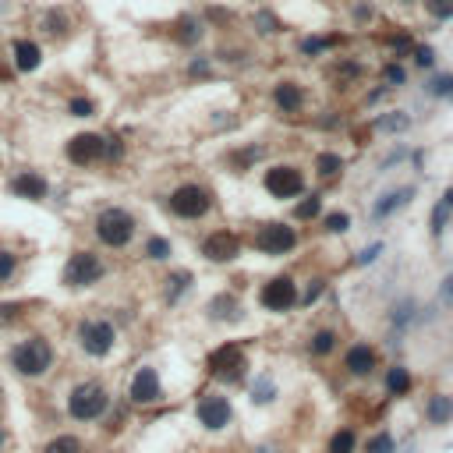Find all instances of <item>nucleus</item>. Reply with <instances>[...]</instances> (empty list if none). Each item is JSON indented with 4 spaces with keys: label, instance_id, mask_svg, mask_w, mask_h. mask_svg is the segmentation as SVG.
I'll return each instance as SVG.
<instances>
[{
    "label": "nucleus",
    "instance_id": "412c9836",
    "mask_svg": "<svg viewBox=\"0 0 453 453\" xmlns=\"http://www.w3.org/2000/svg\"><path fill=\"white\" fill-rule=\"evenodd\" d=\"M425 418H429V425H450L453 422V397L450 393H436V397H429Z\"/></svg>",
    "mask_w": 453,
    "mask_h": 453
},
{
    "label": "nucleus",
    "instance_id": "a19ab883",
    "mask_svg": "<svg viewBox=\"0 0 453 453\" xmlns=\"http://www.w3.org/2000/svg\"><path fill=\"white\" fill-rule=\"evenodd\" d=\"M425 11H429L432 18L447 21V18H453V0H425Z\"/></svg>",
    "mask_w": 453,
    "mask_h": 453
},
{
    "label": "nucleus",
    "instance_id": "4c0bfd02",
    "mask_svg": "<svg viewBox=\"0 0 453 453\" xmlns=\"http://www.w3.org/2000/svg\"><path fill=\"white\" fill-rule=\"evenodd\" d=\"M18 273V255L11 248H0V283H11Z\"/></svg>",
    "mask_w": 453,
    "mask_h": 453
},
{
    "label": "nucleus",
    "instance_id": "49530a36",
    "mask_svg": "<svg viewBox=\"0 0 453 453\" xmlns=\"http://www.w3.org/2000/svg\"><path fill=\"white\" fill-rule=\"evenodd\" d=\"M322 287H326V280H312V283L305 287V294H301V305H312V301L322 294Z\"/></svg>",
    "mask_w": 453,
    "mask_h": 453
},
{
    "label": "nucleus",
    "instance_id": "58836bf2",
    "mask_svg": "<svg viewBox=\"0 0 453 453\" xmlns=\"http://www.w3.org/2000/svg\"><path fill=\"white\" fill-rule=\"evenodd\" d=\"M259 156H263V146H245L241 153H234V156H230V163H234V170H245V167H248V163H255Z\"/></svg>",
    "mask_w": 453,
    "mask_h": 453
},
{
    "label": "nucleus",
    "instance_id": "2eb2a0df",
    "mask_svg": "<svg viewBox=\"0 0 453 453\" xmlns=\"http://www.w3.org/2000/svg\"><path fill=\"white\" fill-rule=\"evenodd\" d=\"M11 195L14 198H25V202H43L50 195V181L39 170H18L11 178Z\"/></svg>",
    "mask_w": 453,
    "mask_h": 453
},
{
    "label": "nucleus",
    "instance_id": "2f4dec72",
    "mask_svg": "<svg viewBox=\"0 0 453 453\" xmlns=\"http://www.w3.org/2000/svg\"><path fill=\"white\" fill-rule=\"evenodd\" d=\"M322 230H326V234H347V230H351V216H347L344 209L326 213V216H322Z\"/></svg>",
    "mask_w": 453,
    "mask_h": 453
},
{
    "label": "nucleus",
    "instance_id": "f03ea898",
    "mask_svg": "<svg viewBox=\"0 0 453 453\" xmlns=\"http://www.w3.org/2000/svg\"><path fill=\"white\" fill-rule=\"evenodd\" d=\"M135 216L128 213V209H121V205H106L99 216H96V223H92V230H96V238L106 245V248H128L131 241H135Z\"/></svg>",
    "mask_w": 453,
    "mask_h": 453
},
{
    "label": "nucleus",
    "instance_id": "a18cd8bd",
    "mask_svg": "<svg viewBox=\"0 0 453 453\" xmlns=\"http://www.w3.org/2000/svg\"><path fill=\"white\" fill-rule=\"evenodd\" d=\"M439 305H447V308H453V273H450V276H443V280H439Z\"/></svg>",
    "mask_w": 453,
    "mask_h": 453
},
{
    "label": "nucleus",
    "instance_id": "3c124183",
    "mask_svg": "<svg viewBox=\"0 0 453 453\" xmlns=\"http://www.w3.org/2000/svg\"><path fill=\"white\" fill-rule=\"evenodd\" d=\"M0 400H4V390H0Z\"/></svg>",
    "mask_w": 453,
    "mask_h": 453
},
{
    "label": "nucleus",
    "instance_id": "1a4fd4ad",
    "mask_svg": "<svg viewBox=\"0 0 453 453\" xmlns=\"http://www.w3.org/2000/svg\"><path fill=\"white\" fill-rule=\"evenodd\" d=\"M106 276V263L96 252H75L64 266V287L82 290V287H96Z\"/></svg>",
    "mask_w": 453,
    "mask_h": 453
},
{
    "label": "nucleus",
    "instance_id": "39448f33",
    "mask_svg": "<svg viewBox=\"0 0 453 453\" xmlns=\"http://www.w3.org/2000/svg\"><path fill=\"white\" fill-rule=\"evenodd\" d=\"M205 368H209V375L220 379V382H241L245 372H248V355H245V347H241L238 340H227V344H220V347L205 358Z\"/></svg>",
    "mask_w": 453,
    "mask_h": 453
},
{
    "label": "nucleus",
    "instance_id": "6e6552de",
    "mask_svg": "<svg viewBox=\"0 0 453 453\" xmlns=\"http://www.w3.org/2000/svg\"><path fill=\"white\" fill-rule=\"evenodd\" d=\"M75 340H78V347H82L89 358H106V355L113 351V344H117V330H113V322H106V319H82Z\"/></svg>",
    "mask_w": 453,
    "mask_h": 453
},
{
    "label": "nucleus",
    "instance_id": "423d86ee",
    "mask_svg": "<svg viewBox=\"0 0 453 453\" xmlns=\"http://www.w3.org/2000/svg\"><path fill=\"white\" fill-rule=\"evenodd\" d=\"M252 245L259 255H270V259H280V255H290L297 248V230L283 220H270L263 223L255 234H252Z\"/></svg>",
    "mask_w": 453,
    "mask_h": 453
},
{
    "label": "nucleus",
    "instance_id": "dca6fc26",
    "mask_svg": "<svg viewBox=\"0 0 453 453\" xmlns=\"http://www.w3.org/2000/svg\"><path fill=\"white\" fill-rule=\"evenodd\" d=\"M414 188L411 184H404V188H393V191H386V195H379L375 202H372V220L379 223V220H390L393 213H400L404 205H411L414 202Z\"/></svg>",
    "mask_w": 453,
    "mask_h": 453
},
{
    "label": "nucleus",
    "instance_id": "a211bd4d",
    "mask_svg": "<svg viewBox=\"0 0 453 453\" xmlns=\"http://www.w3.org/2000/svg\"><path fill=\"white\" fill-rule=\"evenodd\" d=\"M273 106L280 110V113H287V117H294V113H301L305 110V89L297 86V82H276L273 86Z\"/></svg>",
    "mask_w": 453,
    "mask_h": 453
},
{
    "label": "nucleus",
    "instance_id": "0eeeda50",
    "mask_svg": "<svg viewBox=\"0 0 453 453\" xmlns=\"http://www.w3.org/2000/svg\"><path fill=\"white\" fill-rule=\"evenodd\" d=\"M263 188L270 191L276 202H290L305 195V174L294 163H273L270 170L263 174Z\"/></svg>",
    "mask_w": 453,
    "mask_h": 453
},
{
    "label": "nucleus",
    "instance_id": "ea45409f",
    "mask_svg": "<svg viewBox=\"0 0 453 453\" xmlns=\"http://www.w3.org/2000/svg\"><path fill=\"white\" fill-rule=\"evenodd\" d=\"M68 113H71V117H92V113H96V103L86 99V96H75V99L68 103Z\"/></svg>",
    "mask_w": 453,
    "mask_h": 453
},
{
    "label": "nucleus",
    "instance_id": "de8ad7c7",
    "mask_svg": "<svg viewBox=\"0 0 453 453\" xmlns=\"http://www.w3.org/2000/svg\"><path fill=\"white\" fill-rule=\"evenodd\" d=\"M18 315V305H0V322H11Z\"/></svg>",
    "mask_w": 453,
    "mask_h": 453
},
{
    "label": "nucleus",
    "instance_id": "9b49d317",
    "mask_svg": "<svg viewBox=\"0 0 453 453\" xmlns=\"http://www.w3.org/2000/svg\"><path fill=\"white\" fill-rule=\"evenodd\" d=\"M195 418H198V425L205 432H223L234 422V407H230V400L223 393H205L195 404Z\"/></svg>",
    "mask_w": 453,
    "mask_h": 453
},
{
    "label": "nucleus",
    "instance_id": "a878e982",
    "mask_svg": "<svg viewBox=\"0 0 453 453\" xmlns=\"http://www.w3.org/2000/svg\"><path fill=\"white\" fill-rule=\"evenodd\" d=\"M355 450H358V432H355V429H337V432L330 436L326 453H355Z\"/></svg>",
    "mask_w": 453,
    "mask_h": 453
},
{
    "label": "nucleus",
    "instance_id": "8fccbe9b",
    "mask_svg": "<svg viewBox=\"0 0 453 453\" xmlns=\"http://www.w3.org/2000/svg\"><path fill=\"white\" fill-rule=\"evenodd\" d=\"M4 443H7V436H4V429H0V453H4Z\"/></svg>",
    "mask_w": 453,
    "mask_h": 453
},
{
    "label": "nucleus",
    "instance_id": "7ed1b4c3",
    "mask_svg": "<svg viewBox=\"0 0 453 453\" xmlns=\"http://www.w3.org/2000/svg\"><path fill=\"white\" fill-rule=\"evenodd\" d=\"M110 411V393L99 386V382H78L71 393H68V414L75 422H99L103 414Z\"/></svg>",
    "mask_w": 453,
    "mask_h": 453
},
{
    "label": "nucleus",
    "instance_id": "c03bdc74",
    "mask_svg": "<svg viewBox=\"0 0 453 453\" xmlns=\"http://www.w3.org/2000/svg\"><path fill=\"white\" fill-rule=\"evenodd\" d=\"M382 248H386L382 241H375V245H368V248H362V252H358V259H355V263H358V266H368V263H375V259L382 255Z\"/></svg>",
    "mask_w": 453,
    "mask_h": 453
},
{
    "label": "nucleus",
    "instance_id": "aec40b11",
    "mask_svg": "<svg viewBox=\"0 0 453 453\" xmlns=\"http://www.w3.org/2000/svg\"><path fill=\"white\" fill-rule=\"evenodd\" d=\"M382 386H386L390 397H407L411 386H414V375H411V368H404V365H390L386 375H382Z\"/></svg>",
    "mask_w": 453,
    "mask_h": 453
},
{
    "label": "nucleus",
    "instance_id": "5701e85b",
    "mask_svg": "<svg viewBox=\"0 0 453 453\" xmlns=\"http://www.w3.org/2000/svg\"><path fill=\"white\" fill-rule=\"evenodd\" d=\"M414 319H418V305H414V297H400V301L390 308V322H393L397 330H407Z\"/></svg>",
    "mask_w": 453,
    "mask_h": 453
},
{
    "label": "nucleus",
    "instance_id": "6ab92c4d",
    "mask_svg": "<svg viewBox=\"0 0 453 453\" xmlns=\"http://www.w3.org/2000/svg\"><path fill=\"white\" fill-rule=\"evenodd\" d=\"M39 64H43L39 43H36V39H18V43H14V68H18L21 75H32V71H39Z\"/></svg>",
    "mask_w": 453,
    "mask_h": 453
},
{
    "label": "nucleus",
    "instance_id": "b1692460",
    "mask_svg": "<svg viewBox=\"0 0 453 453\" xmlns=\"http://www.w3.org/2000/svg\"><path fill=\"white\" fill-rule=\"evenodd\" d=\"M337 330H315L312 333V340H308V351L315 355V358H326V355H333L337 351Z\"/></svg>",
    "mask_w": 453,
    "mask_h": 453
},
{
    "label": "nucleus",
    "instance_id": "9d476101",
    "mask_svg": "<svg viewBox=\"0 0 453 453\" xmlns=\"http://www.w3.org/2000/svg\"><path fill=\"white\" fill-rule=\"evenodd\" d=\"M297 301H301V290H297L294 276H273V280L263 283V290H259V305H263L266 312H273V315L290 312Z\"/></svg>",
    "mask_w": 453,
    "mask_h": 453
},
{
    "label": "nucleus",
    "instance_id": "393cba45",
    "mask_svg": "<svg viewBox=\"0 0 453 453\" xmlns=\"http://www.w3.org/2000/svg\"><path fill=\"white\" fill-rule=\"evenodd\" d=\"M146 259H153V263H167L170 255H174V241L170 238H160V234H153V238H146Z\"/></svg>",
    "mask_w": 453,
    "mask_h": 453
},
{
    "label": "nucleus",
    "instance_id": "79ce46f5",
    "mask_svg": "<svg viewBox=\"0 0 453 453\" xmlns=\"http://www.w3.org/2000/svg\"><path fill=\"white\" fill-rule=\"evenodd\" d=\"M447 216H450V205L436 202V205H432V234H443V230H447Z\"/></svg>",
    "mask_w": 453,
    "mask_h": 453
},
{
    "label": "nucleus",
    "instance_id": "ddd939ff",
    "mask_svg": "<svg viewBox=\"0 0 453 453\" xmlns=\"http://www.w3.org/2000/svg\"><path fill=\"white\" fill-rule=\"evenodd\" d=\"M238 255H241V238L234 230H213L202 238V259L205 263L223 266V263H234Z\"/></svg>",
    "mask_w": 453,
    "mask_h": 453
},
{
    "label": "nucleus",
    "instance_id": "e433bc0d",
    "mask_svg": "<svg viewBox=\"0 0 453 453\" xmlns=\"http://www.w3.org/2000/svg\"><path fill=\"white\" fill-rule=\"evenodd\" d=\"M407 82V71H404V64H397V61H390L386 68H382V86H390V89H397V86H404Z\"/></svg>",
    "mask_w": 453,
    "mask_h": 453
},
{
    "label": "nucleus",
    "instance_id": "f257e3e1",
    "mask_svg": "<svg viewBox=\"0 0 453 453\" xmlns=\"http://www.w3.org/2000/svg\"><path fill=\"white\" fill-rule=\"evenodd\" d=\"M11 368L18 375H29V379H39L54 368V347L46 337H25L11 347Z\"/></svg>",
    "mask_w": 453,
    "mask_h": 453
},
{
    "label": "nucleus",
    "instance_id": "c756f323",
    "mask_svg": "<svg viewBox=\"0 0 453 453\" xmlns=\"http://www.w3.org/2000/svg\"><path fill=\"white\" fill-rule=\"evenodd\" d=\"M163 283H167V301L174 305V301L181 297L184 290L191 287V273H188V270H178V273H170V276H167Z\"/></svg>",
    "mask_w": 453,
    "mask_h": 453
},
{
    "label": "nucleus",
    "instance_id": "c9c22d12",
    "mask_svg": "<svg viewBox=\"0 0 453 453\" xmlns=\"http://www.w3.org/2000/svg\"><path fill=\"white\" fill-rule=\"evenodd\" d=\"M411 57H414V68H436V50L429 43H414Z\"/></svg>",
    "mask_w": 453,
    "mask_h": 453
},
{
    "label": "nucleus",
    "instance_id": "20e7f679",
    "mask_svg": "<svg viewBox=\"0 0 453 453\" xmlns=\"http://www.w3.org/2000/svg\"><path fill=\"white\" fill-rule=\"evenodd\" d=\"M167 209L178 216V220H202V216H209V209H213V195H209V188H202V184L188 181V184H178L174 191H170V198H167Z\"/></svg>",
    "mask_w": 453,
    "mask_h": 453
},
{
    "label": "nucleus",
    "instance_id": "4be33fe9",
    "mask_svg": "<svg viewBox=\"0 0 453 453\" xmlns=\"http://www.w3.org/2000/svg\"><path fill=\"white\" fill-rule=\"evenodd\" d=\"M407 128H411V113H404V110H390V113L375 117V131H382V135H400Z\"/></svg>",
    "mask_w": 453,
    "mask_h": 453
},
{
    "label": "nucleus",
    "instance_id": "37998d69",
    "mask_svg": "<svg viewBox=\"0 0 453 453\" xmlns=\"http://www.w3.org/2000/svg\"><path fill=\"white\" fill-rule=\"evenodd\" d=\"M330 46H333V39H319V36H312V39L301 43V54L315 57V54H322V50H330Z\"/></svg>",
    "mask_w": 453,
    "mask_h": 453
},
{
    "label": "nucleus",
    "instance_id": "f3484780",
    "mask_svg": "<svg viewBox=\"0 0 453 453\" xmlns=\"http://www.w3.org/2000/svg\"><path fill=\"white\" fill-rule=\"evenodd\" d=\"M375 365H379V355H375V347L372 344H351L347 347V355H344V372L347 375H355V379H365V375H372L375 372Z\"/></svg>",
    "mask_w": 453,
    "mask_h": 453
},
{
    "label": "nucleus",
    "instance_id": "4468645a",
    "mask_svg": "<svg viewBox=\"0 0 453 453\" xmlns=\"http://www.w3.org/2000/svg\"><path fill=\"white\" fill-rule=\"evenodd\" d=\"M64 153H68V160H71L75 167H92V163H99V160H103V153H106V138H103V135H96V131L71 135V138H68V146H64Z\"/></svg>",
    "mask_w": 453,
    "mask_h": 453
},
{
    "label": "nucleus",
    "instance_id": "603ef678",
    "mask_svg": "<svg viewBox=\"0 0 453 453\" xmlns=\"http://www.w3.org/2000/svg\"><path fill=\"white\" fill-rule=\"evenodd\" d=\"M404 4H411V0H404Z\"/></svg>",
    "mask_w": 453,
    "mask_h": 453
},
{
    "label": "nucleus",
    "instance_id": "473e14b6",
    "mask_svg": "<svg viewBox=\"0 0 453 453\" xmlns=\"http://www.w3.org/2000/svg\"><path fill=\"white\" fill-rule=\"evenodd\" d=\"M365 453H397V439H393V432H375V436L365 443Z\"/></svg>",
    "mask_w": 453,
    "mask_h": 453
},
{
    "label": "nucleus",
    "instance_id": "cd10ccee",
    "mask_svg": "<svg viewBox=\"0 0 453 453\" xmlns=\"http://www.w3.org/2000/svg\"><path fill=\"white\" fill-rule=\"evenodd\" d=\"M344 170V156L340 153H319L315 156V174L319 178H337Z\"/></svg>",
    "mask_w": 453,
    "mask_h": 453
},
{
    "label": "nucleus",
    "instance_id": "72a5a7b5",
    "mask_svg": "<svg viewBox=\"0 0 453 453\" xmlns=\"http://www.w3.org/2000/svg\"><path fill=\"white\" fill-rule=\"evenodd\" d=\"M319 213H322V195H305V202H297V209H294L297 220H315Z\"/></svg>",
    "mask_w": 453,
    "mask_h": 453
},
{
    "label": "nucleus",
    "instance_id": "7c9ffc66",
    "mask_svg": "<svg viewBox=\"0 0 453 453\" xmlns=\"http://www.w3.org/2000/svg\"><path fill=\"white\" fill-rule=\"evenodd\" d=\"M425 92H429L432 99H453V71H443V75H436V78L425 86Z\"/></svg>",
    "mask_w": 453,
    "mask_h": 453
},
{
    "label": "nucleus",
    "instance_id": "09e8293b",
    "mask_svg": "<svg viewBox=\"0 0 453 453\" xmlns=\"http://www.w3.org/2000/svg\"><path fill=\"white\" fill-rule=\"evenodd\" d=\"M439 202H443V205H450V213H453V184L443 191V198H439Z\"/></svg>",
    "mask_w": 453,
    "mask_h": 453
},
{
    "label": "nucleus",
    "instance_id": "f704fd0d",
    "mask_svg": "<svg viewBox=\"0 0 453 453\" xmlns=\"http://www.w3.org/2000/svg\"><path fill=\"white\" fill-rule=\"evenodd\" d=\"M82 450V439L78 436H57L46 443V453H78Z\"/></svg>",
    "mask_w": 453,
    "mask_h": 453
},
{
    "label": "nucleus",
    "instance_id": "f8f14e48",
    "mask_svg": "<svg viewBox=\"0 0 453 453\" xmlns=\"http://www.w3.org/2000/svg\"><path fill=\"white\" fill-rule=\"evenodd\" d=\"M128 400L138 404V407H153V404L163 400V382H160V372L153 365L135 368V375L128 382Z\"/></svg>",
    "mask_w": 453,
    "mask_h": 453
},
{
    "label": "nucleus",
    "instance_id": "bb28decb",
    "mask_svg": "<svg viewBox=\"0 0 453 453\" xmlns=\"http://www.w3.org/2000/svg\"><path fill=\"white\" fill-rule=\"evenodd\" d=\"M273 397H276V382H273V375L270 372L255 375V382H252V404H273Z\"/></svg>",
    "mask_w": 453,
    "mask_h": 453
},
{
    "label": "nucleus",
    "instance_id": "c85d7f7f",
    "mask_svg": "<svg viewBox=\"0 0 453 453\" xmlns=\"http://www.w3.org/2000/svg\"><path fill=\"white\" fill-rule=\"evenodd\" d=\"M213 319H238V297L234 294H220L216 301H209V308H205Z\"/></svg>",
    "mask_w": 453,
    "mask_h": 453
}]
</instances>
